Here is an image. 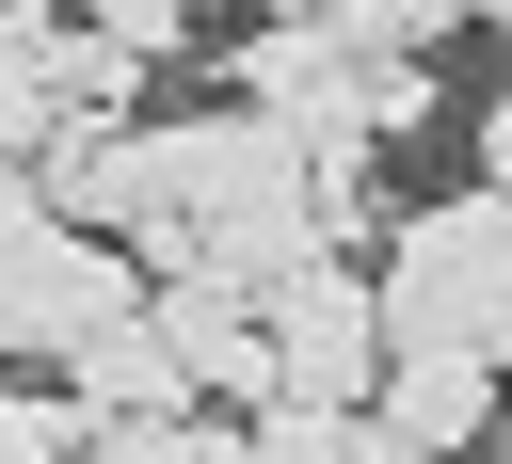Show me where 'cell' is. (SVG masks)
<instances>
[{
    "mask_svg": "<svg viewBox=\"0 0 512 464\" xmlns=\"http://www.w3.org/2000/svg\"><path fill=\"white\" fill-rule=\"evenodd\" d=\"M480 176H496V192H512V96H496V112H480Z\"/></svg>",
    "mask_w": 512,
    "mask_h": 464,
    "instance_id": "obj_14",
    "label": "cell"
},
{
    "mask_svg": "<svg viewBox=\"0 0 512 464\" xmlns=\"http://www.w3.org/2000/svg\"><path fill=\"white\" fill-rule=\"evenodd\" d=\"M496 464H512V416H496Z\"/></svg>",
    "mask_w": 512,
    "mask_h": 464,
    "instance_id": "obj_16",
    "label": "cell"
},
{
    "mask_svg": "<svg viewBox=\"0 0 512 464\" xmlns=\"http://www.w3.org/2000/svg\"><path fill=\"white\" fill-rule=\"evenodd\" d=\"M48 144H64V96L48 80H0V176H48Z\"/></svg>",
    "mask_w": 512,
    "mask_h": 464,
    "instance_id": "obj_12",
    "label": "cell"
},
{
    "mask_svg": "<svg viewBox=\"0 0 512 464\" xmlns=\"http://www.w3.org/2000/svg\"><path fill=\"white\" fill-rule=\"evenodd\" d=\"M384 272H352V256H304L288 288H272V400H336V416H368L384 400Z\"/></svg>",
    "mask_w": 512,
    "mask_h": 464,
    "instance_id": "obj_4",
    "label": "cell"
},
{
    "mask_svg": "<svg viewBox=\"0 0 512 464\" xmlns=\"http://www.w3.org/2000/svg\"><path fill=\"white\" fill-rule=\"evenodd\" d=\"M64 16H96V32H128V48H160V64H176V32H192L208 0H64Z\"/></svg>",
    "mask_w": 512,
    "mask_h": 464,
    "instance_id": "obj_13",
    "label": "cell"
},
{
    "mask_svg": "<svg viewBox=\"0 0 512 464\" xmlns=\"http://www.w3.org/2000/svg\"><path fill=\"white\" fill-rule=\"evenodd\" d=\"M160 336L208 400H272V304L224 288V272H160Z\"/></svg>",
    "mask_w": 512,
    "mask_h": 464,
    "instance_id": "obj_7",
    "label": "cell"
},
{
    "mask_svg": "<svg viewBox=\"0 0 512 464\" xmlns=\"http://www.w3.org/2000/svg\"><path fill=\"white\" fill-rule=\"evenodd\" d=\"M496 416H512V384H496V352H384V400H368V432L384 448H496Z\"/></svg>",
    "mask_w": 512,
    "mask_h": 464,
    "instance_id": "obj_6",
    "label": "cell"
},
{
    "mask_svg": "<svg viewBox=\"0 0 512 464\" xmlns=\"http://www.w3.org/2000/svg\"><path fill=\"white\" fill-rule=\"evenodd\" d=\"M96 400L80 384H0V464H96Z\"/></svg>",
    "mask_w": 512,
    "mask_h": 464,
    "instance_id": "obj_9",
    "label": "cell"
},
{
    "mask_svg": "<svg viewBox=\"0 0 512 464\" xmlns=\"http://www.w3.org/2000/svg\"><path fill=\"white\" fill-rule=\"evenodd\" d=\"M384 336L400 352H496L512 368V192H432L384 224Z\"/></svg>",
    "mask_w": 512,
    "mask_h": 464,
    "instance_id": "obj_2",
    "label": "cell"
},
{
    "mask_svg": "<svg viewBox=\"0 0 512 464\" xmlns=\"http://www.w3.org/2000/svg\"><path fill=\"white\" fill-rule=\"evenodd\" d=\"M368 464H432V448H384V432H368Z\"/></svg>",
    "mask_w": 512,
    "mask_h": 464,
    "instance_id": "obj_15",
    "label": "cell"
},
{
    "mask_svg": "<svg viewBox=\"0 0 512 464\" xmlns=\"http://www.w3.org/2000/svg\"><path fill=\"white\" fill-rule=\"evenodd\" d=\"M144 144H160V224L128 240L144 272H224V288L272 304L304 256H336V224H320V144H304L288 112L208 96V112H160Z\"/></svg>",
    "mask_w": 512,
    "mask_h": 464,
    "instance_id": "obj_1",
    "label": "cell"
},
{
    "mask_svg": "<svg viewBox=\"0 0 512 464\" xmlns=\"http://www.w3.org/2000/svg\"><path fill=\"white\" fill-rule=\"evenodd\" d=\"M112 320H144L128 240H80L48 208V176H0V368H48L80 336H112Z\"/></svg>",
    "mask_w": 512,
    "mask_h": 464,
    "instance_id": "obj_3",
    "label": "cell"
},
{
    "mask_svg": "<svg viewBox=\"0 0 512 464\" xmlns=\"http://www.w3.org/2000/svg\"><path fill=\"white\" fill-rule=\"evenodd\" d=\"M240 464H368V416H336V400H256Z\"/></svg>",
    "mask_w": 512,
    "mask_h": 464,
    "instance_id": "obj_10",
    "label": "cell"
},
{
    "mask_svg": "<svg viewBox=\"0 0 512 464\" xmlns=\"http://www.w3.org/2000/svg\"><path fill=\"white\" fill-rule=\"evenodd\" d=\"M48 208H64L80 240H144V224H160V144H144L128 112H64V144H48Z\"/></svg>",
    "mask_w": 512,
    "mask_h": 464,
    "instance_id": "obj_5",
    "label": "cell"
},
{
    "mask_svg": "<svg viewBox=\"0 0 512 464\" xmlns=\"http://www.w3.org/2000/svg\"><path fill=\"white\" fill-rule=\"evenodd\" d=\"M64 384H80L96 416H176V400H208V384L176 368V336H160V304H144V320H112V336H80V352H64Z\"/></svg>",
    "mask_w": 512,
    "mask_h": 464,
    "instance_id": "obj_8",
    "label": "cell"
},
{
    "mask_svg": "<svg viewBox=\"0 0 512 464\" xmlns=\"http://www.w3.org/2000/svg\"><path fill=\"white\" fill-rule=\"evenodd\" d=\"M480 16H496V32H512V0H480Z\"/></svg>",
    "mask_w": 512,
    "mask_h": 464,
    "instance_id": "obj_17",
    "label": "cell"
},
{
    "mask_svg": "<svg viewBox=\"0 0 512 464\" xmlns=\"http://www.w3.org/2000/svg\"><path fill=\"white\" fill-rule=\"evenodd\" d=\"M96 464H240V432H224L208 400H176V416H112Z\"/></svg>",
    "mask_w": 512,
    "mask_h": 464,
    "instance_id": "obj_11",
    "label": "cell"
}]
</instances>
